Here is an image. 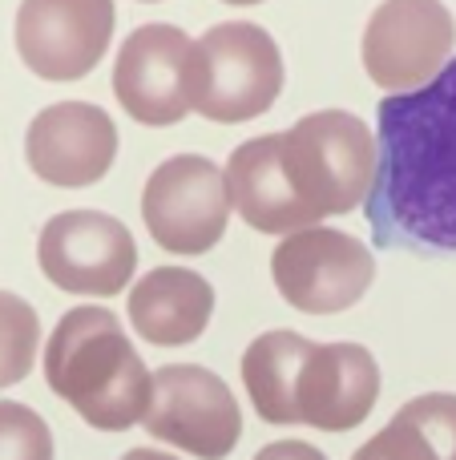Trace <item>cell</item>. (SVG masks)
<instances>
[{
	"mask_svg": "<svg viewBox=\"0 0 456 460\" xmlns=\"http://www.w3.org/2000/svg\"><path fill=\"white\" fill-rule=\"evenodd\" d=\"M364 202L376 246L456 254V57L420 89L380 102Z\"/></svg>",
	"mask_w": 456,
	"mask_h": 460,
	"instance_id": "1",
	"label": "cell"
},
{
	"mask_svg": "<svg viewBox=\"0 0 456 460\" xmlns=\"http://www.w3.org/2000/svg\"><path fill=\"white\" fill-rule=\"evenodd\" d=\"M242 384L267 424L352 432L380 400L376 356L360 343H315L299 332H267L242 356Z\"/></svg>",
	"mask_w": 456,
	"mask_h": 460,
	"instance_id": "2",
	"label": "cell"
},
{
	"mask_svg": "<svg viewBox=\"0 0 456 460\" xmlns=\"http://www.w3.org/2000/svg\"><path fill=\"white\" fill-rule=\"evenodd\" d=\"M45 380L97 432L134 429L150 404V372L110 307H73L57 319Z\"/></svg>",
	"mask_w": 456,
	"mask_h": 460,
	"instance_id": "3",
	"label": "cell"
},
{
	"mask_svg": "<svg viewBox=\"0 0 456 460\" xmlns=\"http://www.w3.org/2000/svg\"><path fill=\"white\" fill-rule=\"evenodd\" d=\"M283 77V53L263 24H215L190 45L186 61L190 113H202L218 126L255 121L279 102Z\"/></svg>",
	"mask_w": 456,
	"mask_h": 460,
	"instance_id": "4",
	"label": "cell"
},
{
	"mask_svg": "<svg viewBox=\"0 0 456 460\" xmlns=\"http://www.w3.org/2000/svg\"><path fill=\"white\" fill-rule=\"evenodd\" d=\"M279 154L311 226L328 215H352L368 199L376 174V137L355 113H307L279 134Z\"/></svg>",
	"mask_w": 456,
	"mask_h": 460,
	"instance_id": "5",
	"label": "cell"
},
{
	"mask_svg": "<svg viewBox=\"0 0 456 460\" xmlns=\"http://www.w3.org/2000/svg\"><path fill=\"white\" fill-rule=\"evenodd\" d=\"M150 437L198 460H223L242 437L239 400L210 367L166 364L150 376V404L142 412Z\"/></svg>",
	"mask_w": 456,
	"mask_h": 460,
	"instance_id": "6",
	"label": "cell"
},
{
	"mask_svg": "<svg viewBox=\"0 0 456 460\" xmlns=\"http://www.w3.org/2000/svg\"><path fill=\"white\" fill-rule=\"evenodd\" d=\"M271 279L279 295L307 315H336L364 299L376 279L372 251L347 230L303 226L291 230L271 254Z\"/></svg>",
	"mask_w": 456,
	"mask_h": 460,
	"instance_id": "7",
	"label": "cell"
},
{
	"mask_svg": "<svg viewBox=\"0 0 456 460\" xmlns=\"http://www.w3.org/2000/svg\"><path fill=\"white\" fill-rule=\"evenodd\" d=\"M142 218L150 238L170 254H206L231 223V194L223 166L202 154H174L150 174L142 190Z\"/></svg>",
	"mask_w": 456,
	"mask_h": 460,
	"instance_id": "8",
	"label": "cell"
},
{
	"mask_svg": "<svg viewBox=\"0 0 456 460\" xmlns=\"http://www.w3.org/2000/svg\"><path fill=\"white\" fill-rule=\"evenodd\" d=\"M456 49V21L444 0H380L360 40L364 73L384 93L433 81Z\"/></svg>",
	"mask_w": 456,
	"mask_h": 460,
	"instance_id": "9",
	"label": "cell"
},
{
	"mask_svg": "<svg viewBox=\"0 0 456 460\" xmlns=\"http://www.w3.org/2000/svg\"><path fill=\"white\" fill-rule=\"evenodd\" d=\"M40 270L69 295L113 299L137 270V243L129 226L101 210H61L40 230Z\"/></svg>",
	"mask_w": 456,
	"mask_h": 460,
	"instance_id": "10",
	"label": "cell"
},
{
	"mask_svg": "<svg viewBox=\"0 0 456 460\" xmlns=\"http://www.w3.org/2000/svg\"><path fill=\"white\" fill-rule=\"evenodd\" d=\"M113 21V0H21L13 40L40 81H81L110 53Z\"/></svg>",
	"mask_w": 456,
	"mask_h": 460,
	"instance_id": "11",
	"label": "cell"
},
{
	"mask_svg": "<svg viewBox=\"0 0 456 460\" xmlns=\"http://www.w3.org/2000/svg\"><path fill=\"white\" fill-rule=\"evenodd\" d=\"M190 45L178 24H137L118 49L113 61V97L118 105L150 129H166L190 113L186 97V61Z\"/></svg>",
	"mask_w": 456,
	"mask_h": 460,
	"instance_id": "12",
	"label": "cell"
},
{
	"mask_svg": "<svg viewBox=\"0 0 456 460\" xmlns=\"http://www.w3.org/2000/svg\"><path fill=\"white\" fill-rule=\"evenodd\" d=\"M118 126L93 102H57L24 129V162L48 186L85 190L113 170Z\"/></svg>",
	"mask_w": 456,
	"mask_h": 460,
	"instance_id": "13",
	"label": "cell"
},
{
	"mask_svg": "<svg viewBox=\"0 0 456 460\" xmlns=\"http://www.w3.org/2000/svg\"><path fill=\"white\" fill-rule=\"evenodd\" d=\"M226 194H231V210L259 234H291V230L311 226L307 210L299 207L291 178L283 170L279 134H263L242 142L231 154L223 170Z\"/></svg>",
	"mask_w": 456,
	"mask_h": 460,
	"instance_id": "14",
	"label": "cell"
},
{
	"mask_svg": "<svg viewBox=\"0 0 456 460\" xmlns=\"http://www.w3.org/2000/svg\"><path fill=\"white\" fill-rule=\"evenodd\" d=\"M129 323L153 348H182L206 332L215 287L190 267H153L129 291Z\"/></svg>",
	"mask_w": 456,
	"mask_h": 460,
	"instance_id": "15",
	"label": "cell"
},
{
	"mask_svg": "<svg viewBox=\"0 0 456 460\" xmlns=\"http://www.w3.org/2000/svg\"><path fill=\"white\" fill-rule=\"evenodd\" d=\"M352 460H456V396H417Z\"/></svg>",
	"mask_w": 456,
	"mask_h": 460,
	"instance_id": "16",
	"label": "cell"
},
{
	"mask_svg": "<svg viewBox=\"0 0 456 460\" xmlns=\"http://www.w3.org/2000/svg\"><path fill=\"white\" fill-rule=\"evenodd\" d=\"M40 315L29 299L0 291V388H13L37 367Z\"/></svg>",
	"mask_w": 456,
	"mask_h": 460,
	"instance_id": "17",
	"label": "cell"
},
{
	"mask_svg": "<svg viewBox=\"0 0 456 460\" xmlns=\"http://www.w3.org/2000/svg\"><path fill=\"white\" fill-rule=\"evenodd\" d=\"M0 460H53L48 424L16 400H0Z\"/></svg>",
	"mask_w": 456,
	"mask_h": 460,
	"instance_id": "18",
	"label": "cell"
},
{
	"mask_svg": "<svg viewBox=\"0 0 456 460\" xmlns=\"http://www.w3.org/2000/svg\"><path fill=\"white\" fill-rule=\"evenodd\" d=\"M255 460H328L315 445L307 440H275V445L259 448Z\"/></svg>",
	"mask_w": 456,
	"mask_h": 460,
	"instance_id": "19",
	"label": "cell"
},
{
	"mask_svg": "<svg viewBox=\"0 0 456 460\" xmlns=\"http://www.w3.org/2000/svg\"><path fill=\"white\" fill-rule=\"evenodd\" d=\"M121 460H174V456L158 453V448H134V453H126Z\"/></svg>",
	"mask_w": 456,
	"mask_h": 460,
	"instance_id": "20",
	"label": "cell"
},
{
	"mask_svg": "<svg viewBox=\"0 0 456 460\" xmlns=\"http://www.w3.org/2000/svg\"><path fill=\"white\" fill-rule=\"evenodd\" d=\"M223 4H239V8H250V4H267V0H223Z\"/></svg>",
	"mask_w": 456,
	"mask_h": 460,
	"instance_id": "21",
	"label": "cell"
},
{
	"mask_svg": "<svg viewBox=\"0 0 456 460\" xmlns=\"http://www.w3.org/2000/svg\"><path fill=\"white\" fill-rule=\"evenodd\" d=\"M137 4H158V0H137Z\"/></svg>",
	"mask_w": 456,
	"mask_h": 460,
	"instance_id": "22",
	"label": "cell"
}]
</instances>
